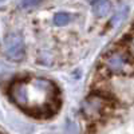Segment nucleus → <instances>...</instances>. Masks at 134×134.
Returning <instances> with one entry per match:
<instances>
[{
  "label": "nucleus",
  "mask_w": 134,
  "mask_h": 134,
  "mask_svg": "<svg viewBox=\"0 0 134 134\" xmlns=\"http://www.w3.org/2000/svg\"><path fill=\"white\" fill-rule=\"evenodd\" d=\"M8 95L28 115L35 118H50L60 106L59 90L44 78H23L15 81L8 88Z\"/></svg>",
  "instance_id": "obj_1"
},
{
  "label": "nucleus",
  "mask_w": 134,
  "mask_h": 134,
  "mask_svg": "<svg viewBox=\"0 0 134 134\" xmlns=\"http://www.w3.org/2000/svg\"><path fill=\"white\" fill-rule=\"evenodd\" d=\"M133 57L129 50L124 47H114L109 50L100 60V67L107 75H129L134 70Z\"/></svg>",
  "instance_id": "obj_2"
},
{
  "label": "nucleus",
  "mask_w": 134,
  "mask_h": 134,
  "mask_svg": "<svg viewBox=\"0 0 134 134\" xmlns=\"http://www.w3.org/2000/svg\"><path fill=\"white\" fill-rule=\"evenodd\" d=\"M114 109L111 95H107L105 91L91 93L82 105V114L90 122H98L109 117Z\"/></svg>",
  "instance_id": "obj_3"
},
{
  "label": "nucleus",
  "mask_w": 134,
  "mask_h": 134,
  "mask_svg": "<svg viewBox=\"0 0 134 134\" xmlns=\"http://www.w3.org/2000/svg\"><path fill=\"white\" fill-rule=\"evenodd\" d=\"M4 52L9 60L14 62H20L26 55V48H24V42L23 38L19 32L11 31L8 32L4 38Z\"/></svg>",
  "instance_id": "obj_4"
},
{
  "label": "nucleus",
  "mask_w": 134,
  "mask_h": 134,
  "mask_svg": "<svg viewBox=\"0 0 134 134\" xmlns=\"http://www.w3.org/2000/svg\"><path fill=\"white\" fill-rule=\"evenodd\" d=\"M91 11L97 18H106L111 11L110 0H91Z\"/></svg>",
  "instance_id": "obj_5"
},
{
  "label": "nucleus",
  "mask_w": 134,
  "mask_h": 134,
  "mask_svg": "<svg viewBox=\"0 0 134 134\" xmlns=\"http://www.w3.org/2000/svg\"><path fill=\"white\" fill-rule=\"evenodd\" d=\"M71 21V15L66 14V12H59L54 16V24L58 27H63L66 24H69Z\"/></svg>",
  "instance_id": "obj_6"
},
{
  "label": "nucleus",
  "mask_w": 134,
  "mask_h": 134,
  "mask_svg": "<svg viewBox=\"0 0 134 134\" xmlns=\"http://www.w3.org/2000/svg\"><path fill=\"white\" fill-rule=\"evenodd\" d=\"M124 46H125V47L129 50V52L131 54V57L134 58V28L131 30V32H130L129 35L126 36Z\"/></svg>",
  "instance_id": "obj_7"
},
{
  "label": "nucleus",
  "mask_w": 134,
  "mask_h": 134,
  "mask_svg": "<svg viewBox=\"0 0 134 134\" xmlns=\"http://www.w3.org/2000/svg\"><path fill=\"white\" fill-rule=\"evenodd\" d=\"M42 3V0H19V7L20 8H31L36 7Z\"/></svg>",
  "instance_id": "obj_8"
},
{
  "label": "nucleus",
  "mask_w": 134,
  "mask_h": 134,
  "mask_svg": "<svg viewBox=\"0 0 134 134\" xmlns=\"http://www.w3.org/2000/svg\"><path fill=\"white\" fill-rule=\"evenodd\" d=\"M4 2H5V0H0V5H2V4H3Z\"/></svg>",
  "instance_id": "obj_9"
}]
</instances>
